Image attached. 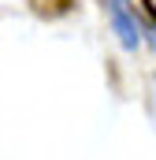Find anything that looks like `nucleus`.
<instances>
[{"instance_id": "nucleus-1", "label": "nucleus", "mask_w": 156, "mask_h": 160, "mask_svg": "<svg viewBox=\"0 0 156 160\" xmlns=\"http://www.w3.org/2000/svg\"><path fill=\"white\" fill-rule=\"evenodd\" d=\"M75 0H34V8H37L41 15H60V11H67Z\"/></svg>"}]
</instances>
